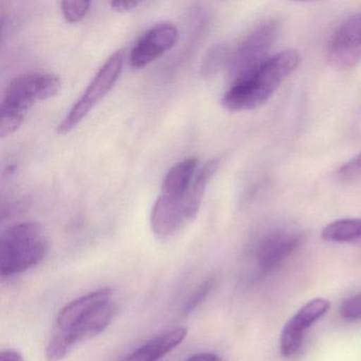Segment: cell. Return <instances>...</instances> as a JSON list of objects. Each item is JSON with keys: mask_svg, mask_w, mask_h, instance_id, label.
I'll use <instances>...</instances> for the list:
<instances>
[{"mask_svg": "<svg viewBox=\"0 0 361 361\" xmlns=\"http://www.w3.org/2000/svg\"><path fill=\"white\" fill-rule=\"evenodd\" d=\"M126 61V50L119 49L114 52L98 73L92 78L79 100L71 107L63 121L59 124L58 133L67 135L78 128L80 123L87 117L92 109L102 100L117 83Z\"/></svg>", "mask_w": 361, "mask_h": 361, "instance_id": "277c9868", "label": "cell"}, {"mask_svg": "<svg viewBox=\"0 0 361 361\" xmlns=\"http://www.w3.org/2000/svg\"><path fill=\"white\" fill-rule=\"evenodd\" d=\"M178 30L170 23L155 25L136 42L130 54V65L142 69L166 54L176 43Z\"/></svg>", "mask_w": 361, "mask_h": 361, "instance_id": "9c48e42d", "label": "cell"}, {"mask_svg": "<svg viewBox=\"0 0 361 361\" xmlns=\"http://www.w3.org/2000/svg\"><path fill=\"white\" fill-rule=\"evenodd\" d=\"M195 219L185 197L161 194L152 209V231L160 240H166L178 233Z\"/></svg>", "mask_w": 361, "mask_h": 361, "instance_id": "ba28073f", "label": "cell"}, {"mask_svg": "<svg viewBox=\"0 0 361 361\" xmlns=\"http://www.w3.org/2000/svg\"><path fill=\"white\" fill-rule=\"evenodd\" d=\"M214 286V279H208L202 282L197 288L191 293L189 298L185 300L183 306V312L185 314H191L196 310L204 300L210 295L211 290Z\"/></svg>", "mask_w": 361, "mask_h": 361, "instance_id": "e0dca14e", "label": "cell"}, {"mask_svg": "<svg viewBox=\"0 0 361 361\" xmlns=\"http://www.w3.org/2000/svg\"><path fill=\"white\" fill-rule=\"evenodd\" d=\"M188 335L185 327H178L147 341L122 361H159L176 348Z\"/></svg>", "mask_w": 361, "mask_h": 361, "instance_id": "4fadbf2b", "label": "cell"}, {"mask_svg": "<svg viewBox=\"0 0 361 361\" xmlns=\"http://www.w3.org/2000/svg\"><path fill=\"white\" fill-rule=\"evenodd\" d=\"M140 5V1H126H126L116 0V1H111V7L120 12L132 11V10L136 9Z\"/></svg>", "mask_w": 361, "mask_h": 361, "instance_id": "44dd1931", "label": "cell"}, {"mask_svg": "<svg viewBox=\"0 0 361 361\" xmlns=\"http://www.w3.org/2000/svg\"><path fill=\"white\" fill-rule=\"evenodd\" d=\"M331 303L322 298H317L302 306L283 327L280 336V350L283 357L295 355L303 341L306 329L324 316Z\"/></svg>", "mask_w": 361, "mask_h": 361, "instance_id": "30bf717a", "label": "cell"}, {"mask_svg": "<svg viewBox=\"0 0 361 361\" xmlns=\"http://www.w3.org/2000/svg\"><path fill=\"white\" fill-rule=\"evenodd\" d=\"M0 361H25L24 357L16 350H6L0 354Z\"/></svg>", "mask_w": 361, "mask_h": 361, "instance_id": "7402d4cb", "label": "cell"}, {"mask_svg": "<svg viewBox=\"0 0 361 361\" xmlns=\"http://www.w3.org/2000/svg\"><path fill=\"white\" fill-rule=\"evenodd\" d=\"M111 295L113 290L111 288H102L73 300L63 307L59 314L56 319V329L67 331L73 329L99 308L111 302Z\"/></svg>", "mask_w": 361, "mask_h": 361, "instance_id": "7c38bea8", "label": "cell"}, {"mask_svg": "<svg viewBox=\"0 0 361 361\" xmlns=\"http://www.w3.org/2000/svg\"><path fill=\"white\" fill-rule=\"evenodd\" d=\"M299 63L297 50H283L270 56L252 73L232 82L221 99V104L230 111H252L262 106L295 71Z\"/></svg>", "mask_w": 361, "mask_h": 361, "instance_id": "6da1fadb", "label": "cell"}, {"mask_svg": "<svg viewBox=\"0 0 361 361\" xmlns=\"http://www.w3.org/2000/svg\"><path fill=\"white\" fill-rule=\"evenodd\" d=\"M227 49L224 46L213 48L204 63V68H202L204 73L212 75L215 71H219L227 60Z\"/></svg>", "mask_w": 361, "mask_h": 361, "instance_id": "d6986e66", "label": "cell"}, {"mask_svg": "<svg viewBox=\"0 0 361 361\" xmlns=\"http://www.w3.org/2000/svg\"><path fill=\"white\" fill-rule=\"evenodd\" d=\"M198 172V159L185 158L172 166L162 181V194L183 197Z\"/></svg>", "mask_w": 361, "mask_h": 361, "instance_id": "5bb4252c", "label": "cell"}, {"mask_svg": "<svg viewBox=\"0 0 361 361\" xmlns=\"http://www.w3.org/2000/svg\"><path fill=\"white\" fill-rule=\"evenodd\" d=\"M337 176L343 181H352L361 178V153L344 164L338 170Z\"/></svg>", "mask_w": 361, "mask_h": 361, "instance_id": "ac0fdd59", "label": "cell"}, {"mask_svg": "<svg viewBox=\"0 0 361 361\" xmlns=\"http://www.w3.org/2000/svg\"><path fill=\"white\" fill-rule=\"evenodd\" d=\"M48 247L41 224L25 221L11 226L0 238V274L8 278L35 267L45 259Z\"/></svg>", "mask_w": 361, "mask_h": 361, "instance_id": "3957f363", "label": "cell"}, {"mask_svg": "<svg viewBox=\"0 0 361 361\" xmlns=\"http://www.w3.org/2000/svg\"><path fill=\"white\" fill-rule=\"evenodd\" d=\"M61 10H62L63 16L65 20L69 23H79L87 16L90 10V1H68L65 0L61 3Z\"/></svg>", "mask_w": 361, "mask_h": 361, "instance_id": "2e32d148", "label": "cell"}, {"mask_svg": "<svg viewBox=\"0 0 361 361\" xmlns=\"http://www.w3.org/2000/svg\"><path fill=\"white\" fill-rule=\"evenodd\" d=\"M185 361H221L219 355L214 353H200L185 359Z\"/></svg>", "mask_w": 361, "mask_h": 361, "instance_id": "603a6c76", "label": "cell"}, {"mask_svg": "<svg viewBox=\"0 0 361 361\" xmlns=\"http://www.w3.org/2000/svg\"><path fill=\"white\" fill-rule=\"evenodd\" d=\"M280 25L276 20L259 23L236 48L230 63L232 82L261 66L270 58V50L278 39Z\"/></svg>", "mask_w": 361, "mask_h": 361, "instance_id": "5b68a950", "label": "cell"}, {"mask_svg": "<svg viewBox=\"0 0 361 361\" xmlns=\"http://www.w3.org/2000/svg\"><path fill=\"white\" fill-rule=\"evenodd\" d=\"M340 316L345 320L361 318V293L346 299L340 306Z\"/></svg>", "mask_w": 361, "mask_h": 361, "instance_id": "ffe728a7", "label": "cell"}, {"mask_svg": "<svg viewBox=\"0 0 361 361\" xmlns=\"http://www.w3.org/2000/svg\"><path fill=\"white\" fill-rule=\"evenodd\" d=\"M300 240V234L290 230H280L266 236L257 249L259 267L264 271L274 269L295 250Z\"/></svg>", "mask_w": 361, "mask_h": 361, "instance_id": "8fae6325", "label": "cell"}, {"mask_svg": "<svg viewBox=\"0 0 361 361\" xmlns=\"http://www.w3.org/2000/svg\"><path fill=\"white\" fill-rule=\"evenodd\" d=\"M327 242H352L361 238V219H342L331 221L321 232Z\"/></svg>", "mask_w": 361, "mask_h": 361, "instance_id": "9a60e30c", "label": "cell"}, {"mask_svg": "<svg viewBox=\"0 0 361 361\" xmlns=\"http://www.w3.org/2000/svg\"><path fill=\"white\" fill-rule=\"evenodd\" d=\"M116 305L113 301L82 320L73 329L62 331L56 329L46 348V358L48 361H61L80 342L92 339L103 333L111 324L116 314Z\"/></svg>", "mask_w": 361, "mask_h": 361, "instance_id": "8992f818", "label": "cell"}, {"mask_svg": "<svg viewBox=\"0 0 361 361\" xmlns=\"http://www.w3.org/2000/svg\"><path fill=\"white\" fill-rule=\"evenodd\" d=\"M62 90V80L52 73H31L12 80L0 109V136H11L24 122L27 111L41 101L54 98Z\"/></svg>", "mask_w": 361, "mask_h": 361, "instance_id": "7a4b0ae2", "label": "cell"}, {"mask_svg": "<svg viewBox=\"0 0 361 361\" xmlns=\"http://www.w3.org/2000/svg\"><path fill=\"white\" fill-rule=\"evenodd\" d=\"M329 64L336 71L354 68L361 61V12L348 16L336 29L326 49Z\"/></svg>", "mask_w": 361, "mask_h": 361, "instance_id": "52a82bcc", "label": "cell"}]
</instances>
